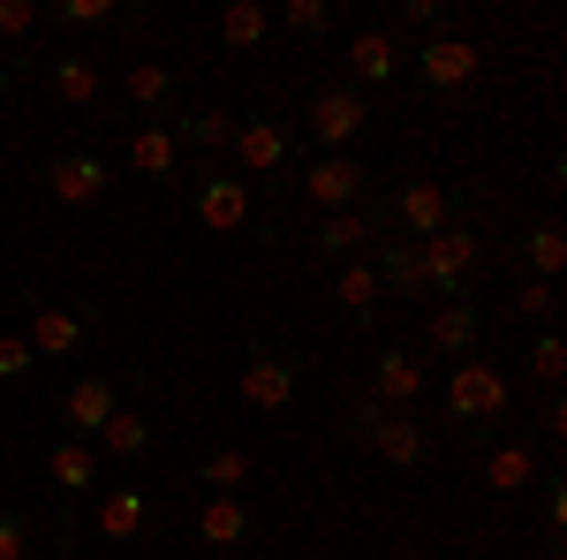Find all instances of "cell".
I'll return each mask as SVG.
<instances>
[{"label":"cell","mask_w":567,"mask_h":560,"mask_svg":"<svg viewBox=\"0 0 567 560\" xmlns=\"http://www.w3.org/2000/svg\"><path fill=\"white\" fill-rule=\"evenodd\" d=\"M386 220H393L401 243H432L439 227L454 220V190H446V182H401L393 205H386Z\"/></svg>","instance_id":"52a82bcc"},{"label":"cell","mask_w":567,"mask_h":560,"mask_svg":"<svg viewBox=\"0 0 567 560\" xmlns=\"http://www.w3.org/2000/svg\"><path fill=\"white\" fill-rule=\"evenodd\" d=\"M424 387H432V371H424V356H416V348L393 342V348L371 356V401H379V409H416Z\"/></svg>","instance_id":"30bf717a"},{"label":"cell","mask_w":567,"mask_h":560,"mask_svg":"<svg viewBox=\"0 0 567 560\" xmlns=\"http://www.w3.org/2000/svg\"><path fill=\"white\" fill-rule=\"evenodd\" d=\"M515 409V387H507V371L499 364H484V356H462L454 371H446V417L470 431V425H499Z\"/></svg>","instance_id":"7a4b0ae2"},{"label":"cell","mask_w":567,"mask_h":560,"mask_svg":"<svg viewBox=\"0 0 567 560\" xmlns=\"http://www.w3.org/2000/svg\"><path fill=\"white\" fill-rule=\"evenodd\" d=\"M545 485V522H553V538H560V522H567V492H560V477H537Z\"/></svg>","instance_id":"ab89813d"},{"label":"cell","mask_w":567,"mask_h":560,"mask_svg":"<svg viewBox=\"0 0 567 560\" xmlns=\"http://www.w3.org/2000/svg\"><path fill=\"white\" fill-rule=\"evenodd\" d=\"M537 455H529V447H492V455H484V485H492V492H529V485H537Z\"/></svg>","instance_id":"83f0119b"},{"label":"cell","mask_w":567,"mask_h":560,"mask_svg":"<svg viewBox=\"0 0 567 560\" xmlns=\"http://www.w3.org/2000/svg\"><path fill=\"white\" fill-rule=\"evenodd\" d=\"M272 23L296 31V39H326V31H333V0H280Z\"/></svg>","instance_id":"4dcf8cb0"},{"label":"cell","mask_w":567,"mask_h":560,"mask_svg":"<svg viewBox=\"0 0 567 560\" xmlns=\"http://www.w3.org/2000/svg\"><path fill=\"white\" fill-rule=\"evenodd\" d=\"M45 84H53V99L61 106H99V61L91 53H53V69H45Z\"/></svg>","instance_id":"44dd1931"},{"label":"cell","mask_w":567,"mask_h":560,"mask_svg":"<svg viewBox=\"0 0 567 560\" xmlns=\"http://www.w3.org/2000/svg\"><path fill=\"white\" fill-rule=\"evenodd\" d=\"M91 455H114V462H144L152 455V417H136V409H114L99 439H91Z\"/></svg>","instance_id":"7402d4cb"},{"label":"cell","mask_w":567,"mask_h":560,"mask_svg":"<svg viewBox=\"0 0 567 560\" xmlns=\"http://www.w3.org/2000/svg\"><path fill=\"white\" fill-rule=\"evenodd\" d=\"M197 485H213V492H235V485H250V455H243V447H213V455L197 462Z\"/></svg>","instance_id":"1f68e13d"},{"label":"cell","mask_w":567,"mask_h":560,"mask_svg":"<svg viewBox=\"0 0 567 560\" xmlns=\"http://www.w3.org/2000/svg\"><path fill=\"white\" fill-rule=\"evenodd\" d=\"M45 477H53V492H69V500H84L91 485H99V455H91L84 439H61V447L45 455Z\"/></svg>","instance_id":"cb8c5ba5"},{"label":"cell","mask_w":567,"mask_h":560,"mask_svg":"<svg viewBox=\"0 0 567 560\" xmlns=\"http://www.w3.org/2000/svg\"><path fill=\"white\" fill-rule=\"evenodd\" d=\"M529 371H537L545 387H560V379H567V342H560V334H537V342H529Z\"/></svg>","instance_id":"d6a6232c"},{"label":"cell","mask_w":567,"mask_h":560,"mask_svg":"<svg viewBox=\"0 0 567 560\" xmlns=\"http://www.w3.org/2000/svg\"><path fill=\"white\" fill-rule=\"evenodd\" d=\"M296 387H303L296 356L272 348V342H250V356H243V401L258 417H280V409H296Z\"/></svg>","instance_id":"5b68a950"},{"label":"cell","mask_w":567,"mask_h":560,"mask_svg":"<svg viewBox=\"0 0 567 560\" xmlns=\"http://www.w3.org/2000/svg\"><path fill=\"white\" fill-rule=\"evenodd\" d=\"M477 69H484V53H477V39H462V31H439V39L416 45V84L424 91H462Z\"/></svg>","instance_id":"9c48e42d"},{"label":"cell","mask_w":567,"mask_h":560,"mask_svg":"<svg viewBox=\"0 0 567 560\" xmlns=\"http://www.w3.org/2000/svg\"><path fill=\"white\" fill-rule=\"evenodd\" d=\"M23 553H31V516L0 508V560H23Z\"/></svg>","instance_id":"e575fe53"},{"label":"cell","mask_w":567,"mask_h":560,"mask_svg":"<svg viewBox=\"0 0 567 560\" xmlns=\"http://www.w3.org/2000/svg\"><path fill=\"white\" fill-rule=\"evenodd\" d=\"M341 431H349L355 447L386 455L393 470H424V462H432V431L416 425L409 409H379L371 394H363V401H349V417H341Z\"/></svg>","instance_id":"6da1fadb"},{"label":"cell","mask_w":567,"mask_h":560,"mask_svg":"<svg viewBox=\"0 0 567 560\" xmlns=\"http://www.w3.org/2000/svg\"><path fill=\"white\" fill-rule=\"evenodd\" d=\"M31 371H39L31 342H23V334H0V387H8V379H31Z\"/></svg>","instance_id":"836d02e7"},{"label":"cell","mask_w":567,"mask_h":560,"mask_svg":"<svg viewBox=\"0 0 567 560\" xmlns=\"http://www.w3.org/2000/svg\"><path fill=\"white\" fill-rule=\"evenodd\" d=\"M371 273H379V288H386L393 303H416V296H424V258H416V243H401V235L379 243V265H371Z\"/></svg>","instance_id":"d6986e66"},{"label":"cell","mask_w":567,"mask_h":560,"mask_svg":"<svg viewBox=\"0 0 567 560\" xmlns=\"http://www.w3.org/2000/svg\"><path fill=\"white\" fill-rule=\"evenodd\" d=\"M53 16H61L69 31H91V23H114V0H61Z\"/></svg>","instance_id":"8d00e7d4"},{"label":"cell","mask_w":567,"mask_h":560,"mask_svg":"<svg viewBox=\"0 0 567 560\" xmlns=\"http://www.w3.org/2000/svg\"><path fill=\"white\" fill-rule=\"evenodd\" d=\"M303 122H310V136H318V152H349L355 136L371 130V99L355 84H318L310 106H303Z\"/></svg>","instance_id":"277c9868"},{"label":"cell","mask_w":567,"mask_h":560,"mask_svg":"<svg viewBox=\"0 0 567 560\" xmlns=\"http://www.w3.org/2000/svg\"><path fill=\"white\" fill-rule=\"evenodd\" d=\"M349 77H355V91H363V84H393V77H401V39H393L386 23H371V31H355V39H349Z\"/></svg>","instance_id":"e0dca14e"},{"label":"cell","mask_w":567,"mask_h":560,"mask_svg":"<svg viewBox=\"0 0 567 560\" xmlns=\"http://www.w3.org/2000/svg\"><path fill=\"white\" fill-rule=\"evenodd\" d=\"M333 303L349 310L355 326H371V318H379V303H386V288H379V273H371L363 258H349L341 273H333Z\"/></svg>","instance_id":"603a6c76"},{"label":"cell","mask_w":567,"mask_h":560,"mask_svg":"<svg viewBox=\"0 0 567 560\" xmlns=\"http://www.w3.org/2000/svg\"><path fill=\"white\" fill-rule=\"evenodd\" d=\"M484 342V310L470 296L462 303H432V318H424V348L416 356H446V364H462V356H477Z\"/></svg>","instance_id":"8fae6325"},{"label":"cell","mask_w":567,"mask_h":560,"mask_svg":"<svg viewBox=\"0 0 567 560\" xmlns=\"http://www.w3.org/2000/svg\"><path fill=\"white\" fill-rule=\"evenodd\" d=\"M227 144H235V167L243 174H280L296 160V136H288V122H272V114H243Z\"/></svg>","instance_id":"7c38bea8"},{"label":"cell","mask_w":567,"mask_h":560,"mask_svg":"<svg viewBox=\"0 0 567 560\" xmlns=\"http://www.w3.org/2000/svg\"><path fill=\"white\" fill-rule=\"evenodd\" d=\"M45 190H53V205H99L106 197V160L99 152H61L45 167Z\"/></svg>","instance_id":"2e32d148"},{"label":"cell","mask_w":567,"mask_h":560,"mask_svg":"<svg viewBox=\"0 0 567 560\" xmlns=\"http://www.w3.org/2000/svg\"><path fill=\"white\" fill-rule=\"evenodd\" d=\"M235 136V114H219V106H182L175 114V144H197V152H219Z\"/></svg>","instance_id":"f1b7e54d"},{"label":"cell","mask_w":567,"mask_h":560,"mask_svg":"<svg viewBox=\"0 0 567 560\" xmlns=\"http://www.w3.org/2000/svg\"><path fill=\"white\" fill-rule=\"evenodd\" d=\"M130 167H136V174H152V182H167V174L182 167L175 130H167V122H144V130L130 136Z\"/></svg>","instance_id":"d4e9b609"},{"label":"cell","mask_w":567,"mask_h":560,"mask_svg":"<svg viewBox=\"0 0 567 560\" xmlns=\"http://www.w3.org/2000/svg\"><path fill=\"white\" fill-rule=\"evenodd\" d=\"M371 235H379V220H371V213H326L318 227H310V251L333 258V265H349V258L371 251Z\"/></svg>","instance_id":"ac0fdd59"},{"label":"cell","mask_w":567,"mask_h":560,"mask_svg":"<svg viewBox=\"0 0 567 560\" xmlns=\"http://www.w3.org/2000/svg\"><path fill=\"white\" fill-rule=\"evenodd\" d=\"M363 182H371V174H363V160H355V152H318V160L303 167V182H296V190H303L318 213H355Z\"/></svg>","instance_id":"ba28073f"},{"label":"cell","mask_w":567,"mask_h":560,"mask_svg":"<svg viewBox=\"0 0 567 560\" xmlns=\"http://www.w3.org/2000/svg\"><path fill=\"white\" fill-rule=\"evenodd\" d=\"M39 31V8L31 0H0V39H31Z\"/></svg>","instance_id":"74e56055"},{"label":"cell","mask_w":567,"mask_h":560,"mask_svg":"<svg viewBox=\"0 0 567 560\" xmlns=\"http://www.w3.org/2000/svg\"><path fill=\"white\" fill-rule=\"evenodd\" d=\"M477 227H462V220H446L432 243H416V258H424V296L432 303H462L470 296V273H477Z\"/></svg>","instance_id":"3957f363"},{"label":"cell","mask_w":567,"mask_h":560,"mask_svg":"<svg viewBox=\"0 0 567 560\" xmlns=\"http://www.w3.org/2000/svg\"><path fill=\"white\" fill-rule=\"evenodd\" d=\"M523 258H529V281H560L567 273V235H560V220H537L523 235Z\"/></svg>","instance_id":"4316f807"},{"label":"cell","mask_w":567,"mask_h":560,"mask_svg":"<svg viewBox=\"0 0 567 560\" xmlns=\"http://www.w3.org/2000/svg\"><path fill=\"white\" fill-rule=\"evenodd\" d=\"M122 409V379H106V371H84L76 387L61 394V425H69V439H99V425Z\"/></svg>","instance_id":"5bb4252c"},{"label":"cell","mask_w":567,"mask_h":560,"mask_svg":"<svg viewBox=\"0 0 567 560\" xmlns=\"http://www.w3.org/2000/svg\"><path fill=\"white\" fill-rule=\"evenodd\" d=\"M197 538H205V546H243V538H250V508H243L235 492H213V500L197 508Z\"/></svg>","instance_id":"484cf974"},{"label":"cell","mask_w":567,"mask_h":560,"mask_svg":"<svg viewBox=\"0 0 567 560\" xmlns=\"http://www.w3.org/2000/svg\"><path fill=\"white\" fill-rule=\"evenodd\" d=\"M189 213H197V227H213V235H243L250 227V182L243 174H197L189 182Z\"/></svg>","instance_id":"8992f818"},{"label":"cell","mask_w":567,"mask_h":560,"mask_svg":"<svg viewBox=\"0 0 567 560\" xmlns=\"http://www.w3.org/2000/svg\"><path fill=\"white\" fill-rule=\"evenodd\" d=\"M553 281H515V318H553Z\"/></svg>","instance_id":"d590c367"},{"label":"cell","mask_w":567,"mask_h":560,"mask_svg":"<svg viewBox=\"0 0 567 560\" xmlns=\"http://www.w3.org/2000/svg\"><path fill=\"white\" fill-rule=\"evenodd\" d=\"M265 39H272V8L265 0H227L219 8V45L227 53H258Z\"/></svg>","instance_id":"ffe728a7"},{"label":"cell","mask_w":567,"mask_h":560,"mask_svg":"<svg viewBox=\"0 0 567 560\" xmlns=\"http://www.w3.org/2000/svg\"><path fill=\"white\" fill-rule=\"evenodd\" d=\"M91 334H99V318L91 310H69V303H31V356H76V348H91Z\"/></svg>","instance_id":"4fadbf2b"},{"label":"cell","mask_w":567,"mask_h":560,"mask_svg":"<svg viewBox=\"0 0 567 560\" xmlns=\"http://www.w3.org/2000/svg\"><path fill=\"white\" fill-rule=\"evenodd\" d=\"M167 99H175V69H167V61H136L130 69V106L152 114V106H167Z\"/></svg>","instance_id":"f546056e"},{"label":"cell","mask_w":567,"mask_h":560,"mask_svg":"<svg viewBox=\"0 0 567 560\" xmlns=\"http://www.w3.org/2000/svg\"><path fill=\"white\" fill-rule=\"evenodd\" d=\"M152 516H159V500H152L144 485H114V492L99 500L91 530H99L106 546H130V538H144V530H152Z\"/></svg>","instance_id":"9a60e30c"},{"label":"cell","mask_w":567,"mask_h":560,"mask_svg":"<svg viewBox=\"0 0 567 560\" xmlns=\"http://www.w3.org/2000/svg\"><path fill=\"white\" fill-rule=\"evenodd\" d=\"M401 23H409V31H424V39H439V31H446V8H439V0H409V8H401Z\"/></svg>","instance_id":"f35d334b"}]
</instances>
